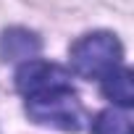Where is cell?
I'll return each mask as SVG.
<instances>
[{
	"label": "cell",
	"mask_w": 134,
	"mask_h": 134,
	"mask_svg": "<svg viewBox=\"0 0 134 134\" xmlns=\"http://www.w3.org/2000/svg\"><path fill=\"white\" fill-rule=\"evenodd\" d=\"M16 87L34 124L60 131H79L84 126V108L71 87V74L63 66L29 58L16 71Z\"/></svg>",
	"instance_id": "1"
},
{
	"label": "cell",
	"mask_w": 134,
	"mask_h": 134,
	"mask_svg": "<svg viewBox=\"0 0 134 134\" xmlns=\"http://www.w3.org/2000/svg\"><path fill=\"white\" fill-rule=\"evenodd\" d=\"M71 69L84 79H105L113 69L121 66L124 47L116 34L110 32H92L84 34L71 45Z\"/></svg>",
	"instance_id": "2"
},
{
	"label": "cell",
	"mask_w": 134,
	"mask_h": 134,
	"mask_svg": "<svg viewBox=\"0 0 134 134\" xmlns=\"http://www.w3.org/2000/svg\"><path fill=\"white\" fill-rule=\"evenodd\" d=\"M0 53L5 60H29L40 53V40L26 29H8L0 40Z\"/></svg>",
	"instance_id": "3"
},
{
	"label": "cell",
	"mask_w": 134,
	"mask_h": 134,
	"mask_svg": "<svg viewBox=\"0 0 134 134\" xmlns=\"http://www.w3.org/2000/svg\"><path fill=\"white\" fill-rule=\"evenodd\" d=\"M103 82V92L105 97L118 105V108H131L134 105V84H131V71L124 69V66H118V69H113Z\"/></svg>",
	"instance_id": "4"
},
{
	"label": "cell",
	"mask_w": 134,
	"mask_h": 134,
	"mask_svg": "<svg viewBox=\"0 0 134 134\" xmlns=\"http://www.w3.org/2000/svg\"><path fill=\"white\" fill-rule=\"evenodd\" d=\"M92 134H134L129 108H108L92 121Z\"/></svg>",
	"instance_id": "5"
}]
</instances>
